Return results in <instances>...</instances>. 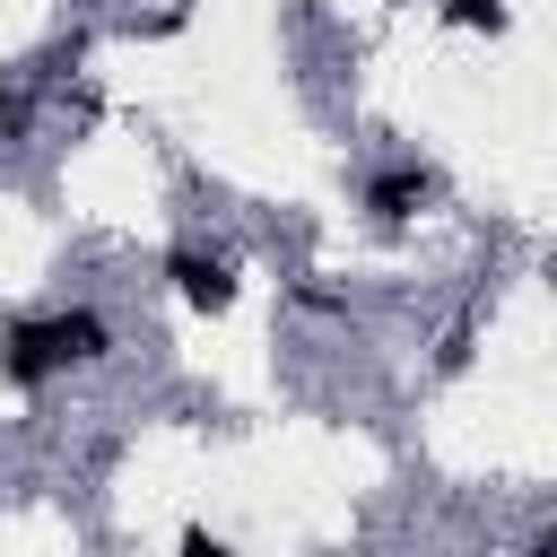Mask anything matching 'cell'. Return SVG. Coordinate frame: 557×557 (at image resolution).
Returning <instances> with one entry per match:
<instances>
[{
  "instance_id": "1",
  "label": "cell",
  "mask_w": 557,
  "mask_h": 557,
  "mask_svg": "<svg viewBox=\"0 0 557 557\" xmlns=\"http://www.w3.org/2000/svg\"><path fill=\"white\" fill-rule=\"evenodd\" d=\"M87 357H104V322L96 313H52V322H17L9 331V374L17 383H44V374L87 366Z\"/></svg>"
},
{
  "instance_id": "2",
  "label": "cell",
  "mask_w": 557,
  "mask_h": 557,
  "mask_svg": "<svg viewBox=\"0 0 557 557\" xmlns=\"http://www.w3.org/2000/svg\"><path fill=\"white\" fill-rule=\"evenodd\" d=\"M174 278H183V296H191V305H226V296H235L226 261H200V252H174Z\"/></svg>"
},
{
  "instance_id": "3",
  "label": "cell",
  "mask_w": 557,
  "mask_h": 557,
  "mask_svg": "<svg viewBox=\"0 0 557 557\" xmlns=\"http://www.w3.org/2000/svg\"><path fill=\"white\" fill-rule=\"evenodd\" d=\"M409 191H418V174H383V183H374V209H383V218H400V200H409Z\"/></svg>"
},
{
  "instance_id": "4",
  "label": "cell",
  "mask_w": 557,
  "mask_h": 557,
  "mask_svg": "<svg viewBox=\"0 0 557 557\" xmlns=\"http://www.w3.org/2000/svg\"><path fill=\"white\" fill-rule=\"evenodd\" d=\"M444 17H461V26H496V0H444Z\"/></svg>"
},
{
  "instance_id": "5",
  "label": "cell",
  "mask_w": 557,
  "mask_h": 557,
  "mask_svg": "<svg viewBox=\"0 0 557 557\" xmlns=\"http://www.w3.org/2000/svg\"><path fill=\"white\" fill-rule=\"evenodd\" d=\"M183 557H226V548H218L209 531H183Z\"/></svg>"
}]
</instances>
